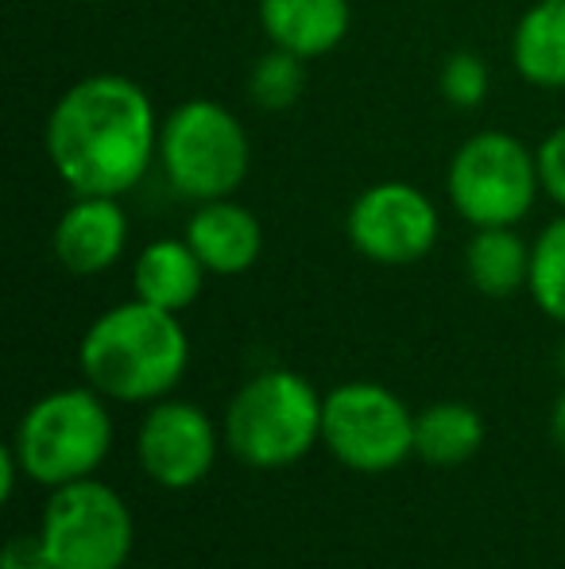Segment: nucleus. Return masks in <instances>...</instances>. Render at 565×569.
<instances>
[{"instance_id":"nucleus-1","label":"nucleus","mask_w":565,"mask_h":569,"mask_svg":"<svg viewBox=\"0 0 565 569\" xmlns=\"http://www.w3.org/2000/svg\"><path fill=\"white\" fill-rule=\"evenodd\" d=\"M151 98L124 74H90L70 86L47 120V159L74 194L121 198L159 156Z\"/></svg>"},{"instance_id":"nucleus-2","label":"nucleus","mask_w":565,"mask_h":569,"mask_svg":"<svg viewBox=\"0 0 565 569\" xmlns=\"http://www.w3.org/2000/svg\"><path fill=\"white\" fill-rule=\"evenodd\" d=\"M190 365V338L179 315L143 299L105 310L78 345L85 383L117 403H155L179 388Z\"/></svg>"},{"instance_id":"nucleus-3","label":"nucleus","mask_w":565,"mask_h":569,"mask_svg":"<svg viewBox=\"0 0 565 569\" xmlns=\"http://www.w3.org/2000/svg\"><path fill=\"white\" fill-rule=\"evenodd\" d=\"M322 399L306 376L268 368L252 376L225 411V446L252 469H286L322 442Z\"/></svg>"},{"instance_id":"nucleus-4","label":"nucleus","mask_w":565,"mask_h":569,"mask_svg":"<svg viewBox=\"0 0 565 569\" xmlns=\"http://www.w3.org/2000/svg\"><path fill=\"white\" fill-rule=\"evenodd\" d=\"M12 450L23 465V477L36 485L62 488L93 477L113 450L105 396L90 383L47 391L20 419Z\"/></svg>"},{"instance_id":"nucleus-5","label":"nucleus","mask_w":565,"mask_h":569,"mask_svg":"<svg viewBox=\"0 0 565 569\" xmlns=\"http://www.w3.org/2000/svg\"><path fill=\"white\" fill-rule=\"evenodd\" d=\"M159 167L182 198L194 202L233 198L252 167L249 132L218 101H182L159 128Z\"/></svg>"},{"instance_id":"nucleus-6","label":"nucleus","mask_w":565,"mask_h":569,"mask_svg":"<svg viewBox=\"0 0 565 569\" xmlns=\"http://www.w3.org/2000/svg\"><path fill=\"white\" fill-rule=\"evenodd\" d=\"M445 187L453 210L473 229L519 226L543 190L538 156L512 132H476L457 148Z\"/></svg>"},{"instance_id":"nucleus-7","label":"nucleus","mask_w":565,"mask_h":569,"mask_svg":"<svg viewBox=\"0 0 565 569\" xmlns=\"http://www.w3.org/2000/svg\"><path fill=\"white\" fill-rule=\"evenodd\" d=\"M132 539V511L117 488L93 477L51 488L39 519V547L51 569H124Z\"/></svg>"},{"instance_id":"nucleus-8","label":"nucleus","mask_w":565,"mask_h":569,"mask_svg":"<svg viewBox=\"0 0 565 569\" xmlns=\"http://www.w3.org/2000/svg\"><path fill=\"white\" fill-rule=\"evenodd\" d=\"M322 446L353 472H392L415 457V415L384 383H337L322 399Z\"/></svg>"},{"instance_id":"nucleus-9","label":"nucleus","mask_w":565,"mask_h":569,"mask_svg":"<svg viewBox=\"0 0 565 569\" xmlns=\"http://www.w3.org/2000/svg\"><path fill=\"white\" fill-rule=\"evenodd\" d=\"M437 229L442 221L434 202L411 182H376L361 190L345 218L349 244L364 260L387 263V268H407L434 252Z\"/></svg>"},{"instance_id":"nucleus-10","label":"nucleus","mask_w":565,"mask_h":569,"mask_svg":"<svg viewBox=\"0 0 565 569\" xmlns=\"http://www.w3.org/2000/svg\"><path fill=\"white\" fill-rule=\"evenodd\" d=\"M137 457L148 480L167 492H186L218 461V427L198 403L155 399L137 430Z\"/></svg>"},{"instance_id":"nucleus-11","label":"nucleus","mask_w":565,"mask_h":569,"mask_svg":"<svg viewBox=\"0 0 565 569\" xmlns=\"http://www.w3.org/2000/svg\"><path fill=\"white\" fill-rule=\"evenodd\" d=\"M51 244L70 276H101L121 260L129 244V218L117 198L74 194L54 226Z\"/></svg>"},{"instance_id":"nucleus-12","label":"nucleus","mask_w":565,"mask_h":569,"mask_svg":"<svg viewBox=\"0 0 565 569\" xmlns=\"http://www.w3.org/2000/svg\"><path fill=\"white\" fill-rule=\"evenodd\" d=\"M186 244L198 252L205 271L241 276L260 260L264 229H260L256 213L244 210L241 202L218 198V202H202L194 210V218L186 221Z\"/></svg>"},{"instance_id":"nucleus-13","label":"nucleus","mask_w":565,"mask_h":569,"mask_svg":"<svg viewBox=\"0 0 565 569\" xmlns=\"http://www.w3.org/2000/svg\"><path fill=\"white\" fill-rule=\"evenodd\" d=\"M349 20V0H260V23L272 47H283L306 62L341 47Z\"/></svg>"},{"instance_id":"nucleus-14","label":"nucleus","mask_w":565,"mask_h":569,"mask_svg":"<svg viewBox=\"0 0 565 569\" xmlns=\"http://www.w3.org/2000/svg\"><path fill=\"white\" fill-rule=\"evenodd\" d=\"M202 283H205V263L186 244V237L151 240L137 256V268H132L137 299L151 302L159 310H171V315H182L202 295Z\"/></svg>"},{"instance_id":"nucleus-15","label":"nucleus","mask_w":565,"mask_h":569,"mask_svg":"<svg viewBox=\"0 0 565 569\" xmlns=\"http://www.w3.org/2000/svg\"><path fill=\"white\" fill-rule=\"evenodd\" d=\"M515 70L531 86L562 90L565 86V0H538L523 12L512 39Z\"/></svg>"},{"instance_id":"nucleus-16","label":"nucleus","mask_w":565,"mask_h":569,"mask_svg":"<svg viewBox=\"0 0 565 569\" xmlns=\"http://www.w3.org/2000/svg\"><path fill=\"white\" fill-rule=\"evenodd\" d=\"M484 419L476 407L445 399L415 415V457L437 469H453L481 453L484 446Z\"/></svg>"},{"instance_id":"nucleus-17","label":"nucleus","mask_w":565,"mask_h":569,"mask_svg":"<svg viewBox=\"0 0 565 569\" xmlns=\"http://www.w3.org/2000/svg\"><path fill=\"white\" fill-rule=\"evenodd\" d=\"M465 271L473 287L488 299H507L531 279V244L515 226L476 229L465 248Z\"/></svg>"},{"instance_id":"nucleus-18","label":"nucleus","mask_w":565,"mask_h":569,"mask_svg":"<svg viewBox=\"0 0 565 569\" xmlns=\"http://www.w3.org/2000/svg\"><path fill=\"white\" fill-rule=\"evenodd\" d=\"M527 291L546 318L565 326V218L551 221L531 244Z\"/></svg>"},{"instance_id":"nucleus-19","label":"nucleus","mask_w":565,"mask_h":569,"mask_svg":"<svg viewBox=\"0 0 565 569\" xmlns=\"http://www.w3.org/2000/svg\"><path fill=\"white\" fill-rule=\"evenodd\" d=\"M302 90H306V59L283 51V47H272L249 74L252 101L260 109H272V113L291 109L302 98Z\"/></svg>"},{"instance_id":"nucleus-20","label":"nucleus","mask_w":565,"mask_h":569,"mask_svg":"<svg viewBox=\"0 0 565 569\" xmlns=\"http://www.w3.org/2000/svg\"><path fill=\"white\" fill-rule=\"evenodd\" d=\"M437 86H442V98L450 101L453 109H476L488 98V62L473 51L450 54Z\"/></svg>"},{"instance_id":"nucleus-21","label":"nucleus","mask_w":565,"mask_h":569,"mask_svg":"<svg viewBox=\"0 0 565 569\" xmlns=\"http://www.w3.org/2000/svg\"><path fill=\"white\" fill-rule=\"evenodd\" d=\"M538 182L558 206H565V128L551 132L538 143Z\"/></svg>"},{"instance_id":"nucleus-22","label":"nucleus","mask_w":565,"mask_h":569,"mask_svg":"<svg viewBox=\"0 0 565 569\" xmlns=\"http://www.w3.org/2000/svg\"><path fill=\"white\" fill-rule=\"evenodd\" d=\"M0 569H51L43 547H39V535L36 539H12L8 542L4 558H0Z\"/></svg>"},{"instance_id":"nucleus-23","label":"nucleus","mask_w":565,"mask_h":569,"mask_svg":"<svg viewBox=\"0 0 565 569\" xmlns=\"http://www.w3.org/2000/svg\"><path fill=\"white\" fill-rule=\"evenodd\" d=\"M551 438H554V446L565 453V391L554 399V407H551Z\"/></svg>"},{"instance_id":"nucleus-24","label":"nucleus","mask_w":565,"mask_h":569,"mask_svg":"<svg viewBox=\"0 0 565 569\" xmlns=\"http://www.w3.org/2000/svg\"><path fill=\"white\" fill-rule=\"evenodd\" d=\"M85 4H113V0H85Z\"/></svg>"},{"instance_id":"nucleus-25","label":"nucleus","mask_w":565,"mask_h":569,"mask_svg":"<svg viewBox=\"0 0 565 569\" xmlns=\"http://www.w3.org/2000/svg\"><path fill=\"white\" fill-rule=\"evenodd\" d=\"M562 372H565V345H562Z\"/></svg>"},{"instance_id":"nucleus-26","label":"nucleus","mask_w":565,"mask_h":569,"mask_svg":"<svg viewBox=\"0 0 565 569\" xmlns=\"http://www.w3.org/2000/svg\"><path fill=\"white\" fill-rule=\"evenodd\" d=\"M124 569H129V566H124Z\"/></svg>"}]
</instances>
